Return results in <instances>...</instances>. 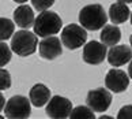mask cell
Masks as SVG:
<instances>
[{
    "label": "cell",
    "instance_id": "6da1fadb",
    "mask_svg": "<svg viewBox=\"0 0 132 119\" xmlns=\"http://www.w3.org/2000/svg\"><path fill=\"white\" fill-rule=\"evenodd\" d=\"M79 22L86 30H100L108 22V15L101 4H89L79 12Z\"/></svg>",
    "mask_w": 132,
    "mask_h": 119
},
{
    "label": "cell",
    "instance_id": "7a4b0ae2",
    "mask_svg": "<svg viewBox=\"0 0 132 119\" xmlns=\"http://www.w3.org/2000/svg\"><path fill=\"white\" fill-rule=\"evenodd\" d=\"M63 26L61 18L53 11H42L40 15L36 18L34 22V33L42 38L55 36L60 32Z\"/></svg>",
    "mask_w": 132,
    "mask_h": 119
},
{
    "label": "cell",
    "instance_id": "3957f363",
    "mask_svg": "<svg viewBox=\"0 0 132 119\" xmlns=\"http://www.w3.org/2000/svg\"><path fill=\"white\" fill-rule=\"evenodd\" d=\"M37 44H38L37 34L22 29V30L14 33L11 49L12 52H15L19 56H30L36 52Z\"/></svg>",
    "mask_w": 132,
    "mask_h": 119
},
{
    "label": "cell",
    "instance_id": "277c9868",
    "mask_svg": "<svg viewBox=\"0 0 132 119\" xmlns=\"http://www.w3.org/2000/svg\"><path fill=\"white\" fill-rule=\"evenodd\" d=\"M87 41V33L83 26L76 23H71L63 29L61 33V43L68 49H78L85 45Z\"/></svg>",
    "mask_w": 132,
    "mask_h": 119
},
{
    "label": "cell",
    "instance_id": "5b68a950",
    "mask_svg": "<svg viewBox=\"0 0 132 119\" xmlns=\"http://www.w3.org/2000/svg\"><path fill=\"white\" fill-rule=\"evenodd\" d=\"M30 103L31 101H29V99H26L25 96H19V95L12 96L4 107V115L12 119L29 118L31 112Z\"/></svg>",
    "mask_w": 132,
    "mask_h": 119
},
{
    "label": "cell",
    "instance_id": "8992f818",
    "mask_svg": "<svg viewBox=\"0 0 132 119\" xmlns=\"http://www.w3.org/2000/svg\"><path fill=\"white\" fill-rule=\"evenodd\" d=\"M112 99L113 97H112L109 89L98 88V89H94V90H90L89 93H87L86 103H87V106H89L93 111L104 112V111H106L108 108L110 107Z\"/></svg>",
    "mask_w": 132,
    "mask_h": 119
},
{
    "label": "cell",
    "instance_id": "52a82bcc",
    "mask_svg": "<svg viewBox=\"0 0 132 119\" xmlns=\"http://www.w3.org/2000/svg\"><path fill=\"white\" fill-rule=\"evenodd\" d=\"M46 114L51 118L65 119L70 118L72 111V103L63 96H53L46 104Z\"/></svg>",
    "mask_w": 132,
    "mask_h": 119
},
{
    "label": "cell",
    "instance_id": "ba28073f",
    "mask_svg": "<svg viewBox=\"0 0 132 119\" xmlns=\"http://www.w3.org/2000/svg\"><path fill=\"white\" fill-rule=\"evenodd\" d=\"M108 55V49L104 43L100 41H89L83 48V60L87 64H100L105 60Z\"/></svg>",
    "mask_w": 132,
    "mask_h": 119
},
{
    "label": "cell",
    "instance_id": "9c48e42d",
    "mask_svg": "<svg viewBox=\"0 0 132 119\" xmlns=\"http://www.w3.org/2000/svg\"><path fill=\"white\" fill-rule=\"evenodd\" d=\"M105 85L109 90L114 93H121L127 90V88L129 85V77L127 75V73L120 70V68H112L108 71L105 77Z\"/></svg>",
    "mask_w": 132,
    "mask_h": 119
},
{
    "label": "cell",
    "instance_id": "30bf717a",
    "mask_svg": "<svg viewBox=\"0 0 132 119\" xmlns=\"http://www.w3.org/2000/svg\"><path fill=\"white\" fill-rule=\"evenodd\" d=\"M132 59V48L128 45H113L110 47L109 52H108V62L110 63V66L120 67L127 64Z\"/></svg>",
    "mask_w": 132,
    "mask_h": 119
},
{
    "label": "cell",
    "instance_id": "8fae6325",
    "mask_svg": "<svg viewBox=\"0 0 132 119\" xmlns=\"http://www.w3.org/2000/svg\"><path fill=\"white\" fill-rule=\"evenodd\" d=\"M61 52H63L61 43L56 36L45 37L40 43V55L46 60H53V59L59 58L61 55Z\"/></svg>",
    "mask_w": 132,
    "mask_h": 119
},
{
    "label": "cell",
    "instance_id": "7c38bea8",
    "mask_svg": "<svg viewBox=\"0 0 132 119\" xmlns=\"http://www.w3.org/2000/svg\"><path fill=\"white\" fill-rule=\"evenodd\" d=\"M14 21H15V23L22 29L31 27V26H34V22H36L34 11L29 6H26V4L19 6L15 11H14Z\"/></svg>",
    "mask_w": 132,
    "mask_h": 119
},
{
    "label": "cell",
    "instance_id": "4fadbf2b",
    "mask_svg": "<svg viewBox=\"0 0 132 119\" xmlns=\"http://www.w3.org/2000/svg\"><path fill=\"white\" fill-rule=\"evenodd\" d=\"M29 99L34 107H42L51 100V90L44 83H36L29 93Z\"/></svg>",
    "mask_w": 132,
    "mask_h": 119
},
{
    "label": "cell",
    "instance_id": "5bb4252c",
    "mask_svg": "<svg viewBox=\"0 0 132 119\" xmlns=\"http://www.w3.org/2000/svg\"><path fill=\"white\" fill-rule=\"evenodd\" d=\"M131 10L127 7V4L124 3H114L110 6L109 10V18H110V22H113L114 25H120V23H124L127 19L129 18V12Z\"/></svg>",
    "mask_w": 132,
    "mask_h": 119
},
{
    "label": "cell",
    "instance_id": "9a60e30c",
    "mask_svg": "<svg viewBox=\"0 0 132 119\" xmlns=\"http://www.w3.org/2000/svg\"><path fill=\"white\" fill-rule=\"evenodd\" d=\"M121 38V32L116 25H105L101 32V41L106 47H113Z\"/></svg>",
    "mask_w": 132,
    "mask_h": 119
},
{
    "label": "cell",
    "instance_id": "2e32d148",
    "mask_svg": "<svg viewBox=\"0 0 132 119\" xmlns=\"http://www.w3.org/2000/svg\"><path fill=\"white\" fill-rule=\"evenodd\" d=\"M70 118H72V119H94L95 114H94V111H93L89 106H87V107L79 106L76 108H72Z\"/></svg>",
    "mask_w": 132,
    "mask_h": 119
},
{
    "label": "cell",
    "instance_id": "e0dca14e",
    "mask_svg": "<svg viewBox=\"0 0 132 119\" xmlns=\"http://www.w3.org/2000/svg\"><path fill=\"white\" fill-rule=\"evenodd\" d=\"M14 29H15V25L12 23L11 19H8V18L0 19V38L3 41H6V40H8L12 36Z\"/></svg>",
    "mask_w": 132,
    "mask_h": 119
},
{
    "label": "cell",
    "instance_id": "ac0fdd59",
    "mask_svg": "<svg viewBox=\"0 0 132 119\" xmlns=\"http://www.w3.org/2000/svg\"><path fill=\"white\" fill-rule=\"evenodd\" d=\"M0 66H6V64L10 62V59H11V49L7 44L2 43L0 44Z\"/></svg>",
    "mask_w": 132,
    "mask_h": 119
},
{
    "label": "cell",
    "instance_id": "d6986e66",
    "mask_svg": "<svg viewBox=\"0 0 132 119\" xmlns=\"http://www.w3.org/2000/svg\"><path fill=\"white\" fill-rule=\"evenodd\" d=\"M33 3V7L36 11H46L49 7L53 6V3H55V0H31Z\"/></svg>",
    "mask_w": 132,
    "mask_h": 119
},
{
    "label": "cell",
    "instance_id": "ffe728a7",
    "mask_svg": "<svg viewBox=\"0 0 132 119\" xmlns=\"http://www.w3.org/2000/svg\"><path fill=\"white\" fill-rule=\"evenodd\" d=\"M11 86V77H10V73L7 70L2 68L0 70V89L2 90H6Z\"/></svg>",
    "mask_w": 132,
    "mask_h": 119
},
{
    "label": "cell",
    "instance_id": "44dd1931",
    "mask_svg": "<svg viewBox=\"0 0 132 119\" xmlns=\"http://www.w3.org/2000/svg\"><path fill=\"white\" fill-rule=\"evenodd\" d=\"M117 118L119 119H131L132 118V104L129 106H124L117 114Z\"/></svg>",
    "mask_w": 132,
    "mask_h": 119
},
{
    "label": "cell",
    "instance_id": "7402d4cb",
    "mask_svg": "<svg viewBox=\"0 0 132 119\" xmlns=\"http://www.w3.org/2000/svg\"><path fill=\"white\" fill-rule=\"evenodd\" d=\"M6 104H7L6 103V99L2 96V97H0V108H4V107H6Z\"/></svg>",
    "mask_w": 132,
    "mask_h": 119
},
{
    "label": "cell",
    "instance_id": "603a6c76",
    "mask_svg": "<svg viewBox=\"0 0 132 119\" xmlns=\"http://www.w3.org/2000/svg\"><path fill=\"white\" fill-rule=\"evenodd\" d=\"M128 74H129V77L132 78V62L129 63V66H128Z\"/></svg>",
    "mask_w": 132,
    "mask_h": 119
},
{
    "label": "cell",
    "instance_id": "cb8c5ba5",
    "mask_svg": "<svg viewBox=\"0 0 132 119\" xmlns=\"http://www.w3.org/2000/svg\"><path fill=\"white\" fill-rule=\"evenodd\" d=\"M119 3H124V4H127V3H132V0H117Z\"/></svg>",
    "mask_w": 132,
    "mask_h": 119
},
{
    "label": "cell",
    "instance_id": "d4e9b609",
    "mask_svg": "<svg viewBox=\"0 0 132 119\" xmlns=\"http://www.w3.org/2000/svg\"><path fill=\"white\" fill-rule=\"evenodd\" d=\"M14 2H16V3H23V4H25L27 0H14Z\"/></svg>",
    "mask_w": 132,
    "mask_h": 119
},
{
    "label": "cell",
    "instance_id": "484cf974",
    "mask_svg": "<svg viewBox=\"0 0 132 119\" xmlns=\"http://www.w3.org/2000/svg\"><path fill=\"white\" fill-rule=\"evenodd\" d=\"M129 43H131V48H132V34H131V37H129Z\"/></svg>",
    "mask_w": 132,
    "mask_h": 119
},
{
    "label": "cell",
    "instance_id": "4316f807",
    "mask_svg": "<svg viewBox=\"0 0 132 119\" xmlns=\"http://www.w3.org/2000/svg\"><path fill=\"white\" fill-rule=\"evenodd\" d=\"M131 23H132V14H131Z\"/></svg>",
    "mask_w": 132,
    "mask_h": 119
}]
</instances>
